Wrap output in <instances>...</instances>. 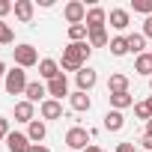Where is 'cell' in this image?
I'll return each instance as SVG.
<instances>
[{"label": "cell", "mask_w": 152, "mask_h": 152, "mask_svg": "<svg viewBox=\"0 0 152 152\" xmlns=\"http://www.w3.org/2000/svg\"><path fill=\"white\" fill-rule=\"evenodd\" d=\"M90 42H69L63 48V63H60V72H75L78 75L84 69V63L90 60Z\"/></svg>", "instance_id": "1"}, {"label": "cell", "mask_w": 152, "mask_h": 152, "mask_svg": "<svg viewBox=\"0 0 152 152\" xmlns=\"http://www.w3.org/2000/svg\"><path fill=\"white\" fill-rule=\"evenodd\" d=\"M27 84H30V81H27V72H24V69H18V66H15L12 72H6L3 87H6V93H9V96H21V93L27 90Z\"/></svg>", "instance_id": "2"}, {"label": "cell", "mask_w": 152, "mask_h": 152, "mask_svg": "<svg viewBox=\"0 0 152 152\" xmlns=\"http://www.w3.org/2000/svg\"><path fill=\"white\" fill-rule=\"evenodd\" d=\"M12 57H15V66H18V69L39 66V54H36L33 45H18V48H12Z\"/></svg>", "instance_id": "3"}, {"label": "cell", "mask_w": 152, "mask_h": 152, "mask_svg": "<svg viewBox=\"0 0 152 152\" xmlns=\"http://www.w3.org/2000/svg\"><path fill=\"white\" fill-rule=\"evenodd\" d=\"M66 146H69V149H81V152H84V149L90 146V131H87L84 125H72V128L66 131Z\"/></svg>", "instance_id": "4"}, {"label": "cell", "mask_w": 152, "mask_h": 152, "mask_svg": "<svg viewBox=\"0 0 152 152\" xmlns=\"http://www.w3.org/2000/svg\"><path fill=\"white\" fill-rule=\"evenodd\" d=\"M63 15H66L69 27H72V24H84V21H87V6L81 3V0H69L66 9H63Z\"/></svg>", "instance_id": "5"}, {"label": "cell", "mask_w": 152, "mask_h": 152, "mask_svg": "<svg viewBox=\"0 0 152 152\" xmlns=\"http://www.w3.org/2000/svg\"><path fill=\"white\" fill-rule=\"evenodd\" d=\"M75 81H78V90L81 93H90L96 84H99V75H96V69H90V66H84L78 75H75Z\"/></svg>", "instance_id": "6"}, {"label": "cell", "mask_w": 152, "mask_h": 152, "mask_svg": "<svg viewBox=\"0 0 152 152\" xmlns=\"http://www.w3.org/2000/svg\"><path fill=\"white\" fill-rule=\"evenodd\" d=\"M30 137L27 134H21V131H9V137H6V149L9 152H30Z\"/></svg>", "instance_id": "7"}, {"label": "cell", "mask_w": 152, "mask_h": 152, "mask_svg": "<svg viewBox=\"0 0 152 152\" xmlns=\"http://www.w3.org/2000/svg\"><path fill=\"white\" fill-rule=\"evenodd\" d=\"M39 113H42V119H63V104L57 99H45L39 104Z\"/></svg>", "instance_id": "8"}, {"label": "cell", "mask_w": 152, "mask_h": 152, "mask_svg": "<svg viewBox=\"0 0 152 152\" xmlns=\"http://www.w3.org/2000/svg\"><path fill=\"white\" fill-rule=\"evenodd\" d=\"M104 21H107V12L102 9V6H93V9H87V30H99V27H104Z\"/></svg>", "instance_id": "9"}, {"label": "cell", "mask_w": 152, "mask_h": 152, "mask_svg": "<svg viewBox=\"0 0 152 152\" xmlns=\"http://www.w3.org/2000/svg\"><path fill=\"white\" fill-rule=\"evenodd\" d=\"M48 96L51 99H63V96H69V81H66V75H60V78H54V81H48Z\"/></svg>", "instance_id": "10"}, {"label": "cell", "mask_w": 152, "mask_h": 152, "mask_svg": "<svg viewBox=\"0 0 152 152\" xmlns=\"http://www.w3.org/2000/svg\"><path fill=\"white\" fill-rule=\"evenodd\" d=\"M107 21H110V27H113V30H128L131 15H128V9H110Z\"/></svg>", "instance_id": "11"}, {"label": "cell", "mask_w": 152, "mask_h": 152, "mask_svg": "<svg viewBox=\"0 0 152 152\" xmlns=\"http://www.w3.org/2000/svg\"><path fill=\"white\" fill-rule=\"evenodd\" d=\"M15 119L30 125V122L36 119V107H33V102H27V99H24V102H18V104H15Z\"/></svg>", "instance_id": "12"}, {"label": "cell", "mask_w": 152, "mask_h": 152, "mask_svg": "<svg viewBox=\"0 0 152 152\" xmlns=\"http://www.w3.org/2000/svg\"><path fill=\"white\" fill-rule=\"evenodd\" d=\"M69 104H72V110H78V113H87V110L93 107L90 96H87V93H81V90H75V93L69 96Z\"/></svg>", "instance_id": "13"}, {"label": "cell", "mask_w": 152, "mask_h": 152, "mask_svg": "<svg viewBox=\"0 0 152 152\" xmlns=\"http://www.w3.org/2000/svg\"><path fill=\"white\" fill-rule=\"evenodd\" d=\"M24 96H27V102H45V96H48V87L45 84H39V81H30L27 84V90H24Z\"/></svg>", "instance_id": "14"}, {"label": "cell", "mask_w": 152, "mask_h": 152, "mask_svg": "<svg viewBox=\"0 0 152 152\" xmlns=\"http://www.w3.org/2000/svg\"><path fill=\"white\" fill-rule=\"evenodd\" d=\"M39 75H42V78L45 81H54V78H60V63L57 60H39Z\"/></svg>", "instance_id": "15"}, {"label": "cell", "mask_w": 152, "mask_h": 152, "mask_svg": "<svg viewBox=\"0 0 152 152\" xmlns=\"http://www.w3.org/2000/svg\"><path fill=\"white\" fill-rule=\"evenodd\" d=\"M107 99H110V107H113V110H125V107L134 104L131 93H107Z\"/></svg>", "instance_id": "16"}, {"label": "cell", "mask_w": 152, "mask_h": 152, "mask_svg": "<svg viewBox=\"0 0 152 152\" xmlns=\"http://www.w3.org/2000/svg\"><path fill=\"white\" fill-rule=\"evenodd\" d=\"M122 125H125L122 110H107V113H104V128H107V131H122Z\"/></svg>", "instance_id": "17"}, {"label": "cell", "mask_w": 152, "mask_h": 152, "mask_svg": "<svg viewBox=\"0 0 152 152\" xmlns=\"http://www.w3.org/2000/svg\"><path fill=\"white\" fill-rule=\"evenodd\" d=\"M45 134H48V128H45V122H42V119H33V122L27 125V137H30V143H42V140H45Z\"/></svg>", "instance_id": "18"}, {"label": "cell", "mask_w": 152, "mask_h": 152, "mask_svg": "<svg viewBox=\"0 0 152 152\" xmlns=\"http://www.w3.org/2000/svg\"><path fill=\"white\" fill-rule=\"evenodd\" d=\"M12 12H15L18 21L27 24V21L33 18V0H15V9H12Z\"/></svg>", "instance_id": "19"}, {"label": "cell", "mask_w": 152, "mask_h": 152, "mask_svg": "<svg viewBox=\"0 0 152 152\" xmlns=\"http://www.w3.org/2000/svg\"><path fill=\"white\" fill-rule=\"evenodd\" d=\"M107 93H128V75H110L107 78Z\"/></svg>", "instance_id": "20"}, {"label": "cell", "mask_w": 152, "mask_h": 152, "mask_svg": "<svg viewBox=\"0 0 152 152\" xmlns=\"http://www.w3.org/2000/svg\"><path fill=\"white\" fill-rule=\"evenodd\" d=\"M87 42H90V48H107V45H110V39H107V30H104V27H99V30H90Z\"/></svg>", "instance_id": "21"}, {"label": "cell", "mask_w": 152, "mask_h": 152, "mask_svg": "<svg viewBox=\"0 0 152 152\" xmlns=\"http://www.w3.org/2000/svg\"><path fill=\"white\" fill-rule=\"evenodd\" d=\"M125 39H128V54L140 57V54H143V48H146V36H143V33H128Z\"/></svg>", "instance_id": "22"}, {"label": "cell", "mask_w": 152, "mask_h": 152, "mask_svg": "<svg viewBox=\"0 0 152 152\" xmlns=\"http://www.w3.org/2000/svg\"><path fill=\"white\" fill-rule=\"evenodd\" d=\"M134 72H137V75H146V78H152V57H149V54L134 57Z\"/></svg>", "instance_id": "23"}, {"label": "cell", "mask_w": 152, "mask_h": 152, "mask_svg": "<svg viewBox=\"0 0 152 152\" xmlns=\"http://www.w3.org/2000/svg\"><path fill=\"white\" fill-rule=\"evenodd\" d=\"M107 48H110L113 57H125V54H128V39H125V36H113Z\"/></svg>", "instance_id": "24"}, {"label": "cell", "mask_w": 152, "mask_h": 152, "mask_svg": "<svg viewBox=\"0 0 152 152\" xmlns=\"http://www.w3.org/2000/svg\"><path fill=\"white\" fill-rule=\"evenodd\" d=\"M87 36H90L87 24H72L69 27V42H87Z\"/></svg>", "instance_id": "25"}, {"label": "cell", "mask_w": 152, "mask_h": 152, "mask_svg": "<svg viewBox=\"0 0 152 152\" xmlns=\"http://www.w3.org/2000/svg\"><path fill=\"white\" fill-rule=\"evenodd\" d=\"M134 116H137V119H146V122L152 119V104H149V99H146V102H137V104H134Z\"/></svg>", "instance_id": "26"}, {"label": "cell", "mask_w": 152, "mask_h": 152, "mask_svg": "<svg viewBox=\"0 0 152 152\" xmlns=\"http://www.w3.org/2000/svg\"><path fill=\"white\" fill-rule=\"evenodd\" d=\"M131 9L149 18V15H152V0H131Z\"/></svg>", "instance_id": "27"}, {"label": "cell", "mask_w": 152, "mask_h": 152, "mask_svg": "<svg viewBox=\"0 0 152 152\" xmlns=\"http://www.w3.org/2000/svg\"><path fill=\"white\" fill-rule=\"evenodd\" d=\"M12 39H15L12 27H9L6 21H0V45H12Z\"/></svg>", "instance_id": "28"}, {"label": "cell", "mask_w": 152, "mask_h": 152, "mask_svg": "<svg viewBox=\"0 0 152 152\" xmlns=\"http://www.w3.org/2000/svg\"><path fill=\"white\" fill-rule=\"evenodd\" d=\"M15 9V3H9V0H0V21H3V15H9Z\"/></svg>", "instance_id": "29"}, {"label": "cell", "mask_w": 152, "mask_h": 152, "mask_svg": "<svg viewBox=\"0 0 152 152\" xmlns=\"http://www.w3.org/2000/svg\"><path fill=\"white\" fill-rule=\"evenodd\" d=\"M116 152H137V143H134V140H125V143L116 146Z\"/></svg>", "instance_id": "30"}, {"label": "cell", "mask_w": 152, "mask_h": 152, "mask_svg": "<svg viewBox=\"0 0 152 152\" xmlns=\"http://www.w3.org/2000/svg\"><path fill=\"white\" fill-rule=\"evenodd\" d=\"M6 137H9V119L0 116V140H6Z\"/></svg>", "instance_id": "31"}, {"label": "cell", "mask_w": 152, "mask_h": 152, "mask_svg": "<svg viewBox=\"0 0 152 152\" xmlns=\"http://www.w3.org/2000/svg\"><path fill=\"white\" fill-rule=\"evenodd\" d=\"M140 146H143L146 152H152V134H149V131H146V134L140 137Z\"/></svg>", "instance_id": "32"}, {"label": "cell", "mask_w": 152, "mask_h": 152, "mask_svg": "<svg viewBox=\"0 0 152 152\" xmlns=\"http://www.w3.org/2000/svg\"><path fill=\"white\" fill-rule=\"evenodd\" d=\"M143 36H146V39H152V15L143 21Z\"/></svg>", "instance_id": "33"}, {"label": "cell", "mask_w": 152, "mask_h": 152, "mask_svg": "<svg viewBox=\"0 0 152 152\" xmlns=\"http://www.w3.org/2000/svg\"><path fill=\"white\" fill-rule=\"evenodd\" d=\"M30 152H51V149H48V146H42V143H33V146H30Z\"/></svg>", "instance_id": "34"}, {"label": "cell", "mask_w": 152, "mask_h": 152, "mask_svg": "<svg viewBox=\"0 0 152 152\" xmlns=\"http://www.w3.org/2000/svg\"><path fill=\"white\" fill-rule=\"evenodd\" d=\"M0 81H6V66L0 63Z\"/></svg>", "instance_id": "35"}, {"label": "cell", "mask_w": 152, "mask_h": 152, "mask_svg": "<svg viewBox=\"0 0 152 152\" xmlns=\"http://www.w3.org/2000/svg\"><path fill=\"white\" fill-rule=\"evenodd\" d=\"M84 152H102V149H99V146H93V143H90V146H87V149H84Z\"/></svg>", "instance_id": "36"}, {"label": "cell", "mask_w": 152, "mask_h": 152, "mask_svg": "<svg viewBox=\"0 0 152 152\" xmlns=\"http://www.w3.org/2000/svg\"><path fill=\"white\" fill-rule=\"evenodd\" d=\"M146 131H149V134H152V119H149V122H146Z\"/></svg>", "instance_id": "37"}, {"label": "cell", "mask_w": 152, "mask_h": 152, "mask_svg": "<svg viewBox=\"0 0 152 152\" xmlns=\"http://www.w3.org/2000/svg\"><path fill=\"white\" fill-rule=\"evenodd\" d=\"M149 87H152V78H149Z\"/></svg>", "instance_id": "38"}, {"label": "cell", "mask_w": 152, "mask_h": 152, "mask_svg": "<svg viewBox=\"0 0 152 152\" xmlns=\"http://www.w3.org/2000/svg\"><path fill=\"white\" fill-rule=\"evenodd\" d=\"M149 104H152V96H149Z\"/></svg>", "instance_id": "39"}, {"label": "cell", "mask_w": 152, "mask_h": 152, "mask_svg": "<svg viewBox=\"0 0 152 152\" xmlns=\"http://www.w3.org/2000/svg\"><path fill=\"white\" fill-rule=\"evenodd\" d=\"M149 57H152V51H149Z\"/></svg>", "instance_id": "40"}]
</instances>
